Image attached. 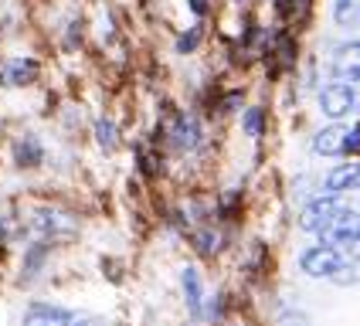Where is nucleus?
<instances>
[{"instance_id":"f257e3e1","label":"nucleus","mask_w":360,"mask_h":326,"mask_svg":"<svg viewBox=\"0 0 360 326\" xmlns=\"http://www.w3.org/2000/svg\"><path fill=\"white\" fill-rule=\"evenodd\" d=\"M163 146L177 150V153H194L200 143H204V129H200V119L194 112H174L163 119L160 129Z\"/></svg>"},{"instance_id":"f03ea898","label":"nucleus","mask_w":360,"mask_h":326,"mask_svg":"<svg viewBox=\"0 0 360 326\" xmlns=\"http://www.w3.org/2000/svg\"><path fill=\"white\" fill-rule=\"evenodd\" d=\"M343 265V255L330 244H313V248H302L300 255V268L309 279H330L337 268Z\"/></svg>"},{"instance_id":"7ed1b4c3","label":"nucleus","mask_w":360,"mask_h":326,"mask_svg":"<svg viewBox=\"0 0 360 326\" xmlns=\"http://www.w3.org/2000/svg\"><path fill=\"white\" fill-rule=\"evenodd\" d=\"M357 105V92L350 89V82H330V85H323L320 89V109L323 116H330V119H343V116H350V109Z\"/></svg>"},{"instance_id":"20e7f679","label":"nucleus","mask_w":360,"mask_h":326,"mask_svg":"<svg viewBox=\"0 0 360 326\" xmlns=\"http://www.w3.org/2000/svg\"><path fill=\"white\" fill-rule=\"evenodd\" d=\"M343 204L333 197V194H326V197H313V201L302 207V214H300V228L302 231H309V235H320L326 224L333 221V214L340 211Z\"/></svg>"},{"instance_id":"39448f33","label":"nucleus","mask_w":360,"mask_h":326,"mask_svg":"<svg viewBox=\"0 0 360 326\" xmlns=\"http://www.w3.org/2000/svg\"><path fill=\"white\" fill-rule=\"evenodd\" d=\"M357 231H360V214L357 211H350V207H340V211L333 214V221L320 231V244L340 248V244H347Z\"/></svg>"},{"instance_id":"423d86ee","label":"nucleus","mask_w":360,"mask_h":326,"mask_svg":"<svg viewBox=\"0 0 360 326\" xmlns=\"http://www.w3.org/2000/svg\"><path fill=\"white\" fill-rule=\"evenodd\" d=\"M75 313L68 306H58V303H31L24 309V320L20 326H72Z\"/></svg>"},{"instance_id":"0eeeda50","label":"nucleus","mask_w":360,"mask_h":326,"mask_svg":"<svg viewBox=\"0 0 360 326\" xmlns=\"http://www.w3.org/2000/svg\"><path fill=\"white\" fill-rule=\"evenodd\" d=\"M41 79V65L34 58H11L0 65V85L4 89H27Z\"/></svg>"},{"instance_id":"6e6552de","label":"nucleus","mask_w":360,"mask_h":326,"mask_svg":"<svg viewBox=\"0 0 360 326\" xmlns=\"http://www.w3.org/2000/svg\"><path fill=\"white\" fill-rule=\"evenodd\" d=\"M333 75L340 82H360V41H347L333 55Z\"/></svg>"},{"instance_id":"1a4fd4ad","label":"nucleus","mask_w":360,"mask_h":326,"mask_svg":"<svg viewBox=\"0 0 360 326\" xmlns=\"http://www.w3.org/2000/svg\"><path fill=\"white\" fill-rule=\"evenodd\" d=\"M323 187L326 194H343V190H360V160L350 157V163H340L333 167L326 177H323Z\"/></svg>"},{"instance_id":"9d476101","label":"nucleus","mask_w":360,"mask_h":326,"mask_svg":"<svg viewBox=\"0 0 360 326\" xmlns=\"http://www.w3.org/2000/svg\"><path fill=\"white\" fill-rule=\"evenodd\" d=\"M347 129H350V126H343V122H333V126L320 129L316 140H313V153H316V157H343Z\"/></svg>"},{"instance_id":"9b49d317","label":"nucleus","mask_w":360,"mask_h":326,"mask_svg":"<svg viewBox=\"0 0 360 326\" xmlns=\"http://www.w3.org/2000/svg\"><path fill=\"white\" fill-rule=\"evenodd\" d=\"M14 163H18V170H38L44 163V146H41L38 136L24 133L14 140Z\"/></svg>"},{"instance_id":"f8f14e48","label":"nucleus","mask_w":360,"mask_h":326,"mask_svg":"<svg viewBox=\"0 0 360 326\" xmlns=\"http://www.w3.org/2000/svg\"><path fill=\"white\" fill-rule=\"evenodd\" d=\"M180 285H184L187 309H191L194 316H204V285H200L198 268H184V272H180Z\"/></svg>"},{"instance_id":"ddd939ff","label":"nucleus","mask_w":360,"mask_h":326,"mask_svg":"<svg viewBox=\"0 0 360 326\" xmlns=\"http://www.w3.org/2000/svg\"><path fill=\"white\" fill-rule=\"evenodd\" d=\"M191 242H194V248H198L200 255H218L221 235H218V228H214V224H200L198 231L191 235Z\"/></svg>"},{"instance_id":"4468645a","label":"nucleus","mask_w":360,"mask_h":326,"mask_svg":"<svg viewBox=\"0 0 360 326\" xmlns=\"http://www.w3.org/2000/svg\"><path fill=\"white\" fill-rule=\"evenodd\" d=\"M309 4L313 0H276V14L289 24H302L309 18Z\"/></svg>"},{"instance_id":"2eb2a0df","label":"nucleus","mask_w":360,"mask_h":326,"mask_svg":"<svg viewBox=\"0 0 360 326\" xmlns=\"http://www.w3.org/2000/svg\"><path fill=\"white\" fill-rule=\"evenodd\" d=\"M96 143H99L105 153H112L116 146H120V129H116V122L109 119V116H102L96 122Z\"/></svg>"},{"instance_id":"dca6fc26","label":"nucleus","mask_w":360,"mask_h":326,"mask_svg":"<svg viewBox=\"0 0 360 326\" xmlns=\"http://www.w3.org/2000/svg\"><path fill=\"white\" fill-rule=\"evenodd\" d=\"M241 133H245V136H252V140H259L262 133H265V112H262L259 105L241 112Z\"/></svg>"},{"instance_id":"f3484780","label":"nucleus","mask_w":360,"mask_h":326,"mask_svg":"<svg viewBox=\"0 0 360 326\" xmlns=\"http://www.w3.org/2000/svg\"><path fill=\"white\" fill-rule=\"evenodd\" d=\"M360 18V0H337V11H333V20L340 27H354Z\"/></svg>"},{"instance_id":"a211bd4d","label":"nucleus","mask_w":360,"mask_h":326,"mask_svg":"<svg viewBox=\"0 0 360 326\" xmlns=\"http://www.w3.org/2000/svg\"><path fill=\"white\" fill-rule=\"evenodd\" d=\"M200 38H204V27H200V24H194V27H187V31H180V38H177V51H180V55H191V51H198Z\"/></svg>"},{"instance_id":"6ab92c4d","label":"nucleus","mask_w":360,"mask_h":326,"mask_svg":"<svg viewBox=\"0 0 360 326\" xmlns=\"http://www.w3.org/2000/svg\"><path fill=\"white\" fill-rule=\"evenodd\" d=\"M337 285H354V282H360V262H343L333 275H330Z\"/></svg>"},{"instance_id":"aec40b11","label":"nucleus","mask_w":360,"mask_h":326,"mask_svg":"<svg viewBox=\"0 0 360 326\" xmlns=\"http://www.w3.org/2000/svg\"><path fill=\"white\" fill-rule=\"evenodd\" d=\"M343 153H347V157H360V122H354V126L347 129V146H343Z\"/></svg>"},{"instance_id":"412c9836","label":"nucleus","mask_w":360,"mask_h":326,"mask_svg":"<svg viewBox=\"0 0 360 326\" xmlns=\"http://www.w3.org/2000/svg\"><path fill=\"white\" fill-rule=\"evenodd\" d=\"M337 252L343 255V262H360V231H357V235H354V238H350L347 244H340Z\"/></svg>"},{"instance_id":"4be33fe9","label":"nucleus","mask_w":360,"mask_h":326,"mask_svg":"<svg viewBox=\"0 0 360 326\" xmlns=\"http://www.w3.org/2000/svg\"><path fill=\"white\" fill-rule=\"evenodd\" d=\"M187 7H191V14H194V18H204V14H207V7H211V0H187Z\"/></svg>"},{"instance_id":"5701e85b","label":"nucleus","mask_w":360,"mask_h":326,"mask_svg":"<svg viewBox=\"0 0 360 326\" xmlns=\"http://www.w3.org/2000/svg\"><path fill=\"white\" fill-rule=\"evenodd\" d=\"M72 326H99V320H79V316H75V320H72Z\"/></svg>"},{"instance_id":"b1692460","label":"nucleus","mask_w":360,"mask_h":326,"mask_svg":"<svg viewBox=\"0 0 360 326\" xmlns=\"http://www.w3.org/2000/svg\"><path fill=\"white\" fill-rule=\"evenodd\" d=\"M235 4H241V0H235Z\"/></svg>"},{"instance_id":"393cba45","label":"nucleus","mask_w":360,"mask_h":326,"mask_svg":"<svg viewBox=\"0 0 360 326\" xmlns=\"http://www.w3.org/2000/svg\"><path fill=\"white\" fill-rule=\"evenodd\" d=\"M357 24H360V18H357Z\"/></svg>"}]
</instances>
